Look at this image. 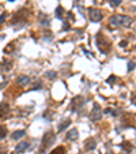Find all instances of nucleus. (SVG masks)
Wrapping results in <instances>:
<instances>
[{
  "mask_svg": "<svg viewBox=\"0 0 136 154\" xmlns=\"http://www.w3.org/2000/svg\"><path fill=\"white\" fill-rule=\"evenodd\" d=\"M109 22L112 26H129L132 23V18L125 15H113Z\"/></svg>",
  "mask_w": 136,
  "mask_h": 154,
  "instance_id": "1",
  "label": "nucleus"
},
{
  "mask_svg": "<svg viewBox=\"0 0 136 154\" xmlns=\"http://www.w3.org/2000/svg\"><path fill=\"white\" fill-rule=\"evenodd\" d=\"M97 45H98V49L101 51L102 53H108L109 51H110V48H112V45H110V41H109L108 38L104 36V34H97Z\"/></svg>",
  "mask_w": 136,
  "mask_h": 154,
  "instance_id": "2",
  "label": "nucleus"
},
{
  "mask_svg": "<svg viewBox=\"0 0 136 154\" xmlns=\"http://www.w3.org/2000/svg\"><path fill=\"white\" fill-rule=\"evenodd\" d=\"M55 142V134L52 131H48L44 134V138H42V146H41V150H39V153L44 154L46 151V149H48L49 146L52 145V143Z\"/></svg>",
  "mask_w": 136,
  "mask_h": 154,
  "instance_id": "3",
  "label": "nucleus"
},
{
  "mask_svg": "<svg viewBox=\"0 0 136 154\" xmlns=\"http://www.w3.org/2000/svg\"><path fill=\"white\" fill-rule=\"evenodd\" d=\"M102 117V109H101V105H99L98 102H94V109L91 110V115H90V119L91 121L97 123L99 121Z\"/></svg>",
  "mask_w": 136,
  "mask_h": 154,
  "instance_id": "4",
  "label": "nucleus"
},
{
  "mask_svg": "<svg viewBox=\"0 0 136 154\" xmlns=\"http://www.w3.org/2000/svg\"><path fill=\"white\" fill-rule=\"evenodd\" d=\"M83 105H84V98H83V97H80V96H78V97H75V98L71 101L69 109H71L72 112H78V110L80 109Z\"/></svg>",
  "mask_w": 136,
  "mask_h": 154,
  "instance_id": "5",
  "label": "nucleus"
},
{
  "mask_svg": "<svg viewBox=\"0 0 136 154\" xmlns=\"http://www.w3.org/2000/svg\"><path fill=\"white\" fill-rule=\"evenodd\" d=\"M88 12H90V19L93 22H99L102 19V11H99L97 8H90L88 10Z\"/></svg>",
  "mask_w": 136,
  "mask_h": 154,
  "instance_id": "6",
  "label": "nucleus"
},
{
  "mask_svg": "<svg viewBox=\"0 0 136 154\" xmlns=\"http://www.w3.org/2000/svg\"><path fill=\"white\" fill-rule=\"evenodd\" d=\"M29 82H30V78H29L27 75H21V76L16 78V83H18L19 86H25V85H27Z\"/></svg>",
  "mask_w": 136,
  "mask_h": 154,
  "instance_id": "7",
  "label": "nucleus"
},
{
  "mask_svg": "<svg viewBox=\"0 0 136 154\" xmlns=\"http://www.w3.org/2000/svg\"><path fill=\"white\" fill-rule=\"evenodd\" d=\"M29 146H30V143H29V142H21V143H18V146H16L15 151H16V153H23L25 150L29 149Z\"/></svg>",
  "mask_w": 136,
  "mask_h": 154,
  "instance_id": "8",
  "label": "nucleus"
},
{
  "mask_svg": "<svg viewBox=\"0 0 136 154\" xmlns=\"http://www.w3.org/2000/svg\"><path fill=\"white\" fill-rule=\"evenodd\" d=\"M8 112H10V106L7 104L6 102L0 104V117H4L6 115H8Z\"/></svg>",
  "mask_w": 136,
  "mask_h": 154,
  "instance_id": "9",
  "label": "nucleus"
},
{
  "mask_svg": "<svg viewBox=\"0 0 136 154\" xmlns=\"http://www.w3.org/2000/svg\"><path fill=\"white\" fill-rule=\"evenodd\" d=\"M78 136H79V132H78V130H76V128H72V130H69V131L67 132V138L69 140H76V139H78Z\"/></svg>",
  "mask_w": 136,
  "mask_h": 154,
  "instance_id": "10",
  "label": "nucleus"
},
{
  "mask_svg": "<svg viewBox=\"0 0 136 154\" xmlns=\"http://www.w3.org/2000/svg\"><path fill=\"white\" fill-rule=\"evenodd\" d=\"M95 146H97V143H95V139H87L86 140V149L87 150H93V149H95Z\"/></svg>",
  "mask_w": 136,
  "mask_h": 154,
  "instance_id": "11",
  "label": "nucleus"
},
{
  "mask_svg": "<svg viewBox=\"0 0 136 154\" xmlns=\"http://www.w3.org/2000/svg\"><path fill=\"white\" fill-rule=\"evenodd\" d=\"M69 124H71V119H65L61 124H59V131H64V130L67 128Z\"/></svg>",
  "mask_w": 136,
  "mask_h": 154,
  "instance_id": "12",
  "label": "nucleus"
},
{
  "mask_svg": "<svg viewBox=\"0 0 136 154\" xmlns=\"http://www.w3.org/2000/svg\"><path fill=\"white\" fill-rule=\"evenodd\" d=\"M25 130H19V131H15L12 134V139H21L22 136H25Z\"/></svg>",
  "mask_w": 136,
  "mask_h": 154,
  "instance_id": "13",
  "label": "nucleus"
},
{
  "mask_svg": "<svg viewBox=\"0 0 136 154\" xmlns=\"http://www.w3.org/2000/svg\"><path fill=\"white\" fill-rule=\"evenodd\" d=\"M49 154H65V149L63 146H60V147H56V149H53Z\"/></svg>",
  "mask_w": 136,
  "mask_h": 154,
  "instance_id": "14",
  "label": "nucleus"
},
{
  "mask_svg": "<svg viewBox=\"0 0 136 154\" xmlns=\"http://www.w3.org/2000/svg\"><path fill=\"white\" fill-rule=\"evenodd\" d=\"M56 16H57V18H64V8L63 7L56 8Z\"/></svg>",
  "mask_w": 136,
  "mask_h": 154,
  "instance_id": "15",
  "label": "nucleus"
},
{
  "mask_svg": "<svg viewBox=\"0 0 136 154\" xmlns=\"http://www.w3.org/2000/svg\"><path fill=\"white\" fill-rule=\"evenodd\" d=\"M6 135H7V128L4 126H0V139L6 138Z\"/></svg>",
  "mask_w": 136,
  "mask_h": 154,
  "instance_id": "16",
  "label": "nucleus"
},
{
  "mask_svg": "<svg viewBox=\"0 0 136 154\" xmlns=\"http://www.w3.org/2000/svg\"><path fill=\"white\" fill-rule=\"evenodd\" d=\"M39 18L42 19V25H44V26H49V23H51V21H49V19H46V15L41 14V15H39Z\"/></svg>",
  "mask_w": 136,
  "mask_h": 154,
  "instance_id": "17",
  "label": "nucleus"
},
{
  "mask_svg": "<svg viewBox=\"0 0 136 154\" xmlns=\"http://www.w3.org/2000/svg\"><path fill=\"white\" fill-rule=\"evenodd\" d=\"M46 76H48L49 79H56L57 72H56V71H48V72H46Z\"/></svg>",
  "mask_w": 136,
  "mask_h": 154,
  "instance_id": "18",
  "label": "nucleus"
},
{
  "mask_svg": "<svg viewBox=\"0 0 136 154\" xmlns=\"http://www.w3.org/2000/svg\"><path fill=\"white\" fill-rule=\"evenodd\" d=\"M121 0H110V6L112 7H117V6H120Z\"/></svg>",
  "mask_w": 136,
  "mask_h": 154,
  "instance_id": "19",
  "label": "nucleus"
},
{
  "mask_svg": "<svg viewBox=\"0 0 136 154\" xmlns=\"http://www.w3.org/2000/svg\"><path fill=\"white\" fill-rule=\"evenodd\" d=\"M121 147H122V149H127L128 151H131V149H132V146L128 145V143H121Z\"/></svg>",
  "mask_w": 136,
  "mask_h": 154,
  "instance_id": "20",
  "label": "nucleus"
},
{
  "mask_svg": "<svg viewBox=\"0 0 136 154\" xmlns=\"http://www.w3.org/2000/svg\"><path fill=\"white\" fill-rule=\"evenodd\" d=\"M133 68H135V63L133 61H129L128 63V71H132Z\"/></svg>",
  "mask_w": 136,
  "mask_h": 154,
  "instance_id": "21",
  "label": "nucleus"
},
{
  "mask_svg": "<svg viewBox=\"0 0 136 154\" xmlns=\"http://www.w3.org/2000/svg\"><path fill=\"white\" fill-rule=\"evenodd\" d=\"M113 82H116V76H114V75L109 76V79H108V83H113Z\"/></svg>",
  "mask_w": 136,
  "mask_h": 154,
  "instance_id": "22",
  "label": "nucleus"
},
{
  "mask_svg": "<svg viewBox=\"0 0 136 154\" xmlns=\"http://www.w3.org/2000/svg\"><path fill=\"white\" fill-rule=\"evenodd\" d=\"M6 16H7V15H6V12H3V14H2V15H0V25H2V23H3V22H4V19H6Z\"/></svg>",
  "mask_w": 136,
  "mask_h": 154,
  "instance_id": "23",
  "label": "nucleus"
},
{
  "mask_svg": "<svg viewBox=\"0 0 136 154\" xmlns=\"http://www.w3.org/2000/svg\"><path fill=\"white\" fill-rule=\"evenodd\" d=\"M12 45H14V44H10V46H8V48H4V52H11L12 51V48H14V46H12Z\"/></svg>",
  "mask_w": 136,
  "mask_h": 154,
  "instance_id": "24",
  "label": "nucleus"
},
{
  "mask_svg": "<svg viewBox=\"0 0 136 154\" xmlns=\"http://www.w3.org/2000/svg\"><path fill=\"white\" fill-rule=\"evenodd\" d=\"M132 104H135V105H136V93L132 96Z\"/></svg>",
  "mask_w": 136,
  "mask_h": 154,
  "instance_id": "25",
  "label": "nucleus"
},
{
  "mask_svg": "<svg viewBox=\"0 0 136 154\" xmlns=\"http://www.w3.org/2000/svg\"><path fill=\"white\" fill-rule=\"evenodd\" d=\"M120 46H122V48H124V46H127V41H121L120 42Z\"/></svg>",
  "mask_w": 136,
  "mask_h": 154,
  "instance_id": "26",
  "label": "nucleus"
},
{
  "mask_svg": "<svg viewBox=\"0 0 136 154\" xmlns=\"http://www.w3.org/2000/svg\"><path fill=\"white\" fill-rule=\"evenodd\" d=\"M0 154H6V151H3V150H0Z\"/></svg>",
  "mask_w": 136,
  "mask_h": 154,
  "instance_id": "27",
  "label": "nucleus"
},
{
  "mask_svg": "<svg viewBox=\"0 0 136 154\" xmlns=\"http://www.w3.org/2000/svg\"><path fill=\"white\" fill-rule=\"evenodd\" d=\"M11 154H19V153H16V151H14V153H11Z\"/></svg>",
  "mask_w": 136,
  "mask_h": 154,
  "instance_id": "28",
  "label": "nucleus"
},
{
  "mask_svg": "<svg viewBox=\"0 0 136 154\" xmlns=\"http://www.w3.org/2000/svg\"><path fill=\"white\" fill-rule=\"evenodd\" d=\"M8 2H15V0H8Z\"/></svg>",
  "mask_w": 136,
  "mask_h": 154,
  "instance_id": "29",
  "label": "nucleus"
},
{
  "mask_svg": "<svg viewBox=\"0 0 136 154\" xmlns=\"http://www.w3.org/2000/svg\"><path fill=\"white\" fill-rule=\"evenodd\" d=\"M135 49H136V45H135Z\"/></svg>",
  "mask_w": 136,
  "mask_h": 154,
  "instance_id": "30",
  "label": "nucleus"
}]
</instances>
